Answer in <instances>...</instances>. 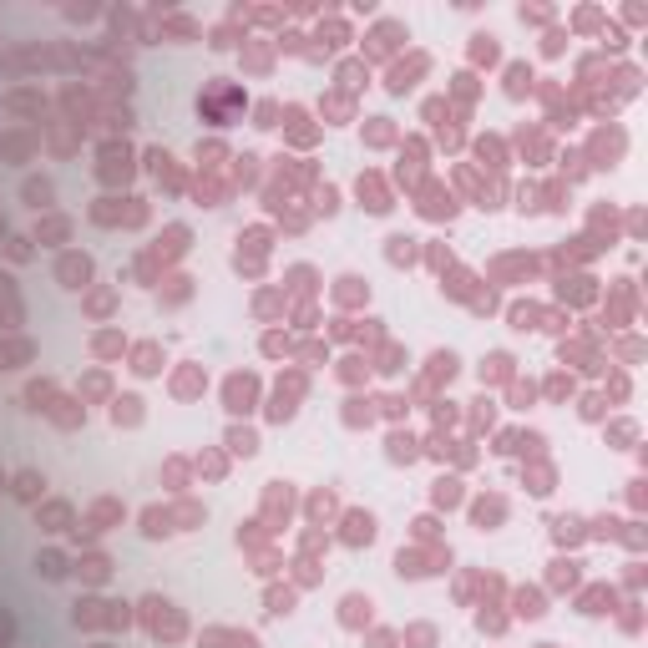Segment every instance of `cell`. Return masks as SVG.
I'll list each match as a JSON object with an SVG mask.
<instances>
[{
  "instance_id": "cell-1",
  "label": "cell",
  "mask_w": 648,
  "mask_h": 648,
  "mask_svg": "<svg viewBox=\"0 0 648 648\" xmlns=\"http://www.w3.org/2000/svg\"><path fill=\"white\" fill-rule=\"evenodd\" d=\"M375 537V516L370 512H350L344 516V542H370Z\"/></svg>"
},
{
  "instance_id": "cell-2",
  "label": "cell",
  "mask_w": 648,
  "mask_h": 648,
  "mask_svg": "<svg viewBox=\"0 0 648 648\" xmlns=\"http://www.w3.org/2000/svg\"><path fill=\"white\" fill-rule=\"evenodd\" d=\"M61 279H66V289H81L86 279H92V264H86L81 253H66L61 258Z\"/></svg>"
},
{
  "instance_id": "cell-3",
  "label": "cell",
  "mask_w": 648,
  "mask_h": 648,
  "mask_svg": "<svg viewBox=\"0 0 648 648\" xmlns=\"http://www.w3.org/2000/svg\"><path fill=\"white\" fill-rule=\"evenodd\" d=\"M10 491L20 496V502H41V491H46V477H41V471H20Z\"/></svg>"
},
{
  "instance_id": "cell-4",
  "label": "cell",
  "mask_w": 648,
  "mask_h": 648,
  "mask_svg": "<svg viewBox=\"0 0 648 648\" xmlns=\"http://www.w3.org/2000/svg\"><path fill=\"white\" fill-rule=\"evenodd\" d=\"M253 390H258L253 380H228V405L233 410H248L253 405Z\"/></svg>"
},
{
  "instance_id": "cell-5",
  "label": "cell",
  "mask_w": 648,
  "mask_h": 648,
  "mask_svg": "<svg viewBox=\"0 0 648 648\" xmlns=\"http://www.w3.org/2000/svg\"><path fill=\"white\" fill-rule=\"evenodd\" d=\"M36 572L41 577H61V572H66V557H61V552H41L36 557Z\"/></svg>"
},
{
  "instance_id": "cell-6",
  "label": "cell",
  "mask_w": 648,
  "mask_h": 648,
  "mask_svg": "<svg viewBox=\"0 0 648 648\" xmlns=\"http://www.w3.org/2000/svg\"><path fill=\"white\" fill-rule=\"evenodd\" d=\"M228 446L244 451V456H253V451H258V436H253V430H228Z\"/></svg>"
},
{
  "instance_id": "cell-7",
  "label": "cell",
  "mask_w": 648,
  "mask_h": 648,
  "mask_svg": "<svg viewBox=\"0 0 648 648\" xmlns=\"http://www.w3.org/2000/svg\"><path fill=\"white\" fill-rule=\"evenodd\" d=\"M527 86H532V71H527V66H512V71H507V92H512V97H522Z\"/></svg>"
},
{
  "instance_id": "cell-8",
  "label": "cell",
  "mask_w": 648,
  "mask_h": 648,
  "mask_svg": "<svg viewBox=\"0 0 648 648\" xmlns=\"http://www.w3.org/2000/svg\"><path fill=\"white\" fill-rule=\"evenodd\" d=\"M436 502H441V507H456V502H461V481H451V477L436 481Z\"/></svg>"
},
{
  "instance_id": "cell-9",
  "label": "cell",
  "mask_w": 648,
  "mask_h": 648,
  "mask_svg": "<svg viewBox=\"0 0 648 648\" xmlns=\"http://www.w3.org/2000/svg\"><path fill=\"white\" fill-rule=\"evenodd\" d=\"M370 618V598H344V623H360Z\"/></svg>"
},
{
  "instance_id": "cell-10",
  "label": "cell",
  "mask_w": 648,
  "mask_h": 648,
  "mask_svg": "<svg viewBox=\"0 0 648 648\" xmlns=\"http://www.w3.org/2000/svg\"><path fill=\"white\" fill-rule=\"evenodd\" d=\"M516 613L537 618V613H542V593H516Z\"/></svg>"
},
{
  "instance_id": "cell-11",
  "label": "cell",
  "mask_w": 648,
  "mask_h": 648,
  "mask_svg": "<svg viewBox=\"0 0 648 648\" xmlns=\"http://www.w3.org/2000/svg\"><path fill=\"white\" fill-rule=\"evenodd\" d=\"M477 61H496V36H477V46H471Z\"/></svg>"
},
{
  "instance_id": "cell-12",
  "label": "cell",
  "mask_w": 648,
  "mask_h": 648,
  "mask_svg": "<svg viewBox=\"0 0 648 648\" xmlns=\"http://www.w3.org/2000/svg\"><path fill=\"white\" fill-rule=\"evenodd\" d=\"M26 198H31V203L41 208V203H46V198H51V183H46V178H41V183L31 178V183H26Z\"/></svg>"
},
{
  "instance_id": "cell-13",
  "label": "cell",
  "mask_w": 648,
  "mask_h": 648,
  "mask_svg": "<svg viewBox=\"0 0 648 648\" xmlns=\"http://www.w3.org/2000/svg\"><path fill=\"white\" fill-rule=\"evenodd\" d=\"M390 456H395V461H410V456H416V441H410V436H395V441H390Z\"/></svg>"
},
{
  "instance_id": "cell-14",
  "label": "cell",
  "mask_w": 648,
  "mask_h": 648,
  "mask_svg": "<svg viewBox=\"0 0 648 648\" xmlns=\"http://www.w3.org/2000/svg\"><path fill=\"white\" fill-rule=\"evenodd\" d=\"M76 572H86L92 582H101V577H106V557H86V563H81Z\"/></svg>"
},
{
  "instance_id": "cell-15",
  "label": "cell",
  "mask_w": 648,
  "mask_h": 648,
  "mask_svg": "<svg viewBox=\"0 0 648 648\" xmlns=\"http://www.w3.org/2000/svg\"><path fill=\"white\" fill-rule=\"evenodd\" d=\"M112 416H117V421H137V400H117Z\"/></svg>"
},
{
  "instance_id": "cell-16",
  "label": "cell",
  "mask_w": 648,
  "mask_h": 648,
  "mask_svg": "<svg viewBox=\"0 0 648 648\" xmlns=\"http://www.w3.org/2000/svg\"><path fill=\"white\" fill-rule=\"evenodd\" d=\"M26 400L41 410V400H51V385H31V390H26Z\"/></svg>"
},
{
  "instance_id": "cell-17",
  "label": "cell",
  "mask_w": 648,
  "mask_h": 648,
  "mask_svg": "<svg viewBox=\"0 0 648 648\" xmlns=\"http://www.w3.org/2000/svg\"><path fill=\"white\" fill-rule=\"evenodd\" d=\"M557 537H563V542H577L582 532H577V522H568V516H563V522H557Z\"/></svg>"
},
{
  "instance_id": "cell-18",
  "label": "cell",
  "mask_w": 648,
  "mask_h": 648,
  "mask_svg": "<svg viewBox=\"0 0 648 648\" xmlns=\"http://www.w3.org/2000/svg\"><path fill=\"white\" fill-rule=\"evenodd\" d=\"M10 633H15V618H10L6 608H0V643H10Z\"/></svg>"
},
{
  "instance_id": "cell-19",
  "label": "cell",
  "mask_w": 648,
  "mask_h": 648,
  "mask_svg": "<svg viewBox=\"0 0 648 648\" xmlns=\"http://www.w3.org/2000/svg\"><path fill=\"white\" fill-rule=\"evenodd\" d=\"M430 638H436V633H430L425 623H421V628H410V643H421V648H430Z\"/></svg>"
},
{
  "instance_id": "cell-20",
  "label": "cell",
  "mask_w": 648,
  "mask_h": 648,
  "mask_svg": "<svg viewBox=\"0 0 648 648\" xmlns=\"http://www.w3.org/2000/svg\"><path fill=\"white\" fill-rule=\"evenodd\" d=\"M552 582H577V572H572V563H557V572H552Z\"/></svg>"
},
{
  "instance_id": "cell-21",
  "label": "cell",
  "mask_w": 648,
  "mask_h": 648,
  "mask_svg": "<svg viewBox=\"0 0 648 648\" xmlns=\"http://www.w3.org/2000/svg\"><path fill=\"white\" fill-rule=\"evenodd\" d=\"M395 248H390V258H410V239H390Z\"/></svg>"
},
{
  "instance_id": "cell-22",
  "label": "cell",
  "mask_w": 648,
  "mask_h": 648,
  "mask_svg": "<svg viewBox=\"0 0 648 648\" xmlns=\"http://www.w3.org/2000/svg\"><path fill=\"white\" fill-rule=\"evenodd\" d=\"M233 648H258V638L253 633H239V638H233Z\"/></svg>"
}]
</instances>
